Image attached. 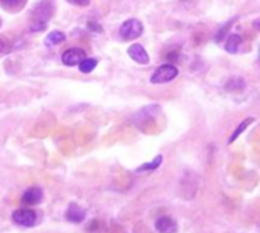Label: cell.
<instances>
[{"mask_svg": "<svg viewBox=\"0 0 260 233\" xmlns=\"http://www.w3.org/2000/svg\"><path fill=\"white\" fill-rule=\"evenodd\" d=\"M52 16H53V2L52 0H41L31 13V29L34 32L44 31Z\"/></svg>", "mask_w": 260, "mask_h": 233, "instance_id": "obj_1", "label": "cell"}, {"mask_svg": "<svg viewBox=\"0 0 260 233\" xmlns=\"http://www.w3.org/2000/svg\"><path fill=\"white\" fill-rule=\"evenodd\" d=\"M178 76V69L173 64H163L160 66L151 76V83L152 84H164L172 80H175Z\"/></svg>", "mask_w": 260, "mask_h": 233, "instance_id": "obj_2", "label": "cell"}, {"mask_svg": "<svg viewBox=\"0 0 260 233\" xmlns=\"http://www.w3.org/2000/svg\"><path fill=\"white\" fill-rule=\"evenodd\" d=\"M14 224L20 225V227H34L37 224V212L34 209L29 207H20L17 210L13 212L11 215Z\"/></svg>", "mask_w": 260, "mask_h": 233, "instance_id": "obj_3", "label": "cell"}, {"mask_svg": "<svg viewBox=\"0 0 260 233\" xmlns=\"http://www.w3.org/2000/svg\"><path fill=\"white\" fill-rule=\"evenodd\" d=\"M119 34L123 40L126 41H131V40H136L139 38L142 34H143V25L137 20V19H129L126 20L120 29H119Z\"/></svg>", "mask_w": 260, "mask_h": 233, "instance_id": "obj_4", "label": "cell"}, {"mask_svg": "<svg viewBox=\"0 0 260 233\" xmlns=\"http://www.w3.org/2000/svg\"><path fill=\"white\" fill-rule=\"evenodd\" d=\"M154 227L158 233H177L178 231V224L169 215H161L155 219Z\"/></svg>", "mask_w": 260, "mask_h": 233, "instance_id": "obj_5", "label": "cell"}, {"mask_svg": "<svg viewBox=\"0 0 260 233\" xmlns=\"http://www.w3.org/2000/svg\"><path fill=\"white\" fill-rule=\"evenodd\" d=\"M43 198H44L43 189L40 186H31L23 192L22 203L26 204V206H37V204H40L43 201Z\"/></svg>", "mask_w": 260, "mask_h": 233, "instance_id": "obj_6", "label": "cell"}, {"mask_svg": "<svg viewBox=\"0 0 260 233\" xmlns=\"http://www.w3.org/2000/svg\"><path fill=\"white\" fill-rule=\"evenodd\" d=\"M87 218L85 209H82L78 203H70L66 209V219L72 224H82Z\"/></svg>", "mask_w": 260, "mask_h": 233, "instance_id": "obj_7", "label": "cell"}, {"mask_svg": "<svg viewBox=\"0 0 260 233\" xmlns=\"http://www.w3.org/2000/svg\"><path fill=\"white\" fill-rule=\"evenodd\" d=\"M87 55H85V50L79 49V47H72V49H67L64 53H62V63L64 66H69V67H73V66H79V63L82 60H85Z\"/></svg>", "mask_w": 260, "mask_h": 233, "instance_id": "obj_8", "label": "cell"}, {"mask_svg": "<svg viewBox=\"0 0 260 233\" xmlns=\"http://www.w3.org/2000/svg\"><path fill=\"white\" fill-rule=\"evenodd\" d=\"M128 55H129L131 60H134L139 64H148L149 63V55H148V52L145 50V47L142 44H137L136 43V44L129 46Z\"/></svg>", "mask_w": 260, "mask_h": 233, "instance_id": "obj_9", "label": "cell"}, {"mask_svg": "<svg viewBox=\"0 0 260 233\" xmlns=\"http://www.w3.org/2000/svg\"><path fill=\"white\" fill-rule=\"evenodd\" d=\"M240 43H242L240 35L231 34V35L227 38V41H225V50H227L228 53H236L237 49H239V46H240Z\"/></svg>", "mask_w": 260, "mask_h": 233, "instance_id": "obj_10", "label": "cell"}, {"mask_svg": "<svg viewBox=\"0 0 260 233\" xmlns=\"http://www.w3.org/2000/svg\"><path fill=\"white\" fill-rule=\"evenodd\" d=\"M252 122H254V119H252V118H246L245 121H242V122L236 127V130L233 131V134L230 136L228 143H233V142H234V140H236V139H237V137H239V136H240V134H242V133H243V131H245V130L252 124Z\"/></svg>", "mask_w": 260, "mask_h": 233, "instance_id": "obj_11", "label": "cell"}, {"mask_svg": "<svg viewBox=\"0 0 260 233\" xmlns=\"http://www.w3.org/2000/svg\"><path fill=\"white\" fill-rule=\"evenodd\" d=\"M66 41V34L61 31H53L46 37V44L47 46H58Z\"/></svg>", "mask_w": 260, "mask_h": 233, "instance_id": "obj_12", "label": "cell"}, {"mask_svg": "<svg viewBox=\"0 0 260 233\" xmlns=\"http://www.w3.org/2000/svg\"><path fill=\"white\" fill-rule=\"evenodd\" d=\"M98 66V60L96 58H85L79 63V70L82 73H90L95 70V67Z\"/></svg>", "mask_w": 260, "mask_h": 233, "instance_id": "obj_13", "label": "cell"}, {"mask_svg": "<svg viewBox=\"0 0 260 233\" xmlns=\"http://www.w3.org/2000/svg\"><path fill=\"white\" fill-rule=\"evenodd\" d=\"M161 162H163V155H157V157H155L152 162H148V163H145V165L139 166V168H137V172H143V171H154V169H157V168L161 165Z\"/></svg>", "mask_w": 260, "mask_h": 233, "instance_id": "obj_14", "label": "cell"}, {"mask_svg": "<svg viewBox=\"0 0 260 233\" xmlns=\"http://www.w3.org/2000/svg\"><path fill=\"white\" fill-rule=\"evenodd\" d=\"M245 87V83L240 80V78H230L228 83L225 84V89L228 92H236V90H242Z\"/></svg>", "mask_w": 260, "mask_h": 233, "instance_id": "obj_15", "label": "cell"}, {"mask_svg": "<svg viewBox=\"0 0 260 233\" xmlns=\"http://www.w3.org/2000/svg\"><path fill=\"white\" fill-rule=\"evenodd\" d=\"M236 20H237V17H234V19L228 20V22H227V23H225V25H224V26H222V28L219 29V32H218V35H216V40H218V41H222V38H224V35L227 34L228 28H230V26H231V25H233V23H234Z\"/></svg>", "mask_w": 260, "mask_h": 233, "instance_id": "obj_16", "label": "cell"}, {"mask_svg": "<svg viewBox=\"0 0 260 233\" xmlns=\"http://www.w3.org/2000/svg\"><path fill=\"white\" fill-rule=\"evenodd\" d=\"M70 5H75V7H89L90 5V0H66Z\"/></svg>", "mask_w": 260, "mask_h": 233, "instance_id": "obj_17", "label": "cell"}, {"mask_svg": "<svg viewBox=\"0 0 260 233\" xmlns=\"http://www.w3.org/2000/svg\"><path fill=\"white\" fill-rule=\"evenodd\" d=\"M10 50V46L4 41V38H0V55H4Z\"/></svg>", "mask_w": 260, "mask_h": 233, "instance_id": "obj_18", "label": "cell"}, {"mask_svg": "<svg viewBox=\"0 0 260 233\" xmlns=\"http://www.w3.org/2000/svg\"><path fill=\"white\" fill-rule=\"evenodd\" d=\"M89 28L92 31H95V32H102V26L98 25V23H95V22H89Z\"/></svg>", "mask_w": 260, "mask_h": 233, "instance_id": "obj_19", "label": "cell"}, {"mask_svg": "<svg viewBox=\"0 0 260 233\" xmlns=\"http://www.w3.org/2000/svg\"><path fill=\"white\" fill-rule=\"evenodd\" d=\"M167 56V60H170V61H175V60H178V52H170L169 55H166Z\"/></svg>", "mask_w": 260, "mask_h": 233, "instance_id": "obj_20", "label": "cell"}, {"mask_svg": "<svg viewBox=\"0 0 260 233\" xmlns=\"http://www.w3.org/2000/svg\"><path fill=\"white\" fill-rule=\"evenodd\" d=\"M254 26L257 28V31H260V20H257V22H254Z\"/></svg>", "mask_w": 260, "mask_h": 233, "instance_id": "obj_21", "label": "cell"}, {"mask_svg": "<svg viewBox=\"0 0 260 233\" xmlns=\"http://www.w3.org/2000/svg\"><path fill=\"white\" fill-rule=\"evenodd\" d=\"M7 2H16V0H7Z\"/></svg>", "mask_w": 260, "mask_h": 233, "instance_id": "obj_22", "label": "cell"}, {"mask_svg": "<svg viewBox=\"0 0 260 233\" xmlns=\"http://www.w3.org/2000/svg\"><path fill=\"white\" fill-rule=\"evenodd\" d=\"M0 26H2V19H0Z\"/></svg>", "mask_w": 260, "mask_h": 233, "instance_id": "obj_23", "label": "cell"}, {"mask_svg": "<svg viewBox=\"0 0 260 233\" xmlns=\"http://www.w3.org/2000/svg\"><path fill=\"white\" fill-rule=\"evenodd\" d=\"M258 60H260V50H258Z\"/></svg>", "mask_w": 260, "mask_h": 233, "instance_id": "obj_24", "label": "cell"}]
</instances>
